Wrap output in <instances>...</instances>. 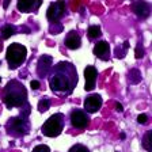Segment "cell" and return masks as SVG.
<instances>
[{
	"instance_id": "30bf717a",
	"label": "cell",
	"mask_w": 152,
	"mask_h": 152,
	"mask_svg": "<svg viewBox=\"0 0 152 152\" xmlns=\"http://www.w3.org/2000/svg\"><path fill=\"white\" fill-rule=\"evenodd\" d=\"M96 77H98V71L92 65H87L84 69V90L86 91H92L95 88V83H96Z\"/></svg>"
},
{
	"instance_id": "5bb4252c",
	"label": "cell",
	"mask_w": 152,
	"mask_h": 152,
	"mask_svg": "<svg viewBox=\"0 0 152 152\" xmlns=\"http://www.w3.org/2000/svg\"><path fill=\"white\" fill-rule=\"evenodd\" d=\"M64 44H65V46L68 48V49H71V50H76V49H79L80 45H82V38H80V35L77 34V33L72 30V31H69L68 35L65 37Z\"/></svg>"
},
{
	"instance_id": "484cf974",
	"label": "cell",
	"mask_w": 152,
	"mask_h": 152,
	"mask_svg": "<svg viewBox=\"0 0 152 152\" xmlns=\"http://www.w3.org/2000/svg\"><path fill=\"white\" fill-rule=\"evenodd\" d=\"M115 109H117V111H124V107H122V104H121V103L115 104Z\"/></svg>"
},
{
	"instance_id": "8fae6325",
	"label": "cell",
	"mask_w": 152,
	"mask_h": 152,
	"mask_svg": "<svg viewBox=\"0 0 152 152\" xmlns=\"http://www.w3.org/2000/svg\"><path fill=\"white\" fill-rule=\"evenodd\" d=\"M92 53L98 58H101L102 61H107L110 58V45H109V42L99 41L98 44H95L94 49H92Z\"/></svg>"
},
{
	"instance_id": "9c48e42d",
	"label": "cell",
	"mask_w": 152,
	"mask_h": 152,
	"mask_svg": "<svg viewBox=\"0 0 152 152\" xmlns=\"http://www.w3.org/2000/svg\"><path fill=\"white\" fill-rule=\"evenodd\" d=\"M103 99L99 94H91L84 99V110L86 113H96L102 107Z\"/></svg>"
},
{
	"instance_id": "603a6c76",
	"label": "cell",
	"mask_w": 152,
	"mask_h": 152,
	"mask_svg": "<svg viewBox=\"0 0 152 152\" xmlns=\"http://www.w3.org/2000/svg\"><path fill=\"white\" fill-rule=\"evenodd\" d=\"M31 152H50V148L48 145H45V144H38L37 147L33 148Z\"/></svg>"
},
{
	"instance_id": "7402d4cb",
	"label": "cell",
	"mask_w": 152,
	"mask_h": 152,
	"mask_svg": "<svg viewBox=\"0 0 152 152\" xmlns=\"http://www.w3.org/2000/svg\"><path fill=\"white\" fill-rule=\"evenodd\" d=\"M134 57H136V58H141V57H144V48H142L141 42L137 44L136 49H134Z\"/></svg>"
},
{
	"instance_id": "52a82bcc",
	"label": "cell",
	"mask_w": 152,
	"mask_h": 152,
	"mask_svg": "<svg viewBox=\"0 0 152 152\" xmlns=\"http://www.w3.org/2000/svg\"><path fill=\"white\" fill-rule=\"evenodd\" d=\"M65 14V1H53L46 10V18L50 22H58Z\"/></svg>"
},
{
	"instance_id": "cb8c5ba5",
	"label": "cell",
	"mask_w": 152,
	"mask_h": 152,
	"mask_svg": "<svg viewBox=\"0 0 152 152\" xmlns=\"http://www.w3.org/2000/svg\"><path fill=\"white\" fill-rule=\"evenodd\" d=\"M147 121H148V115L147 114H140L137 117V122L139 124H147Z\"/></svg>"
},
{
	"instance_id": "6da1fadb",
	"label": "cell",
	"mask_w": 152,
	"mask_h": 152,
	"mask_svg": "<svg viewBox=\"0 0 152 152\" xmlns=\"http://www.w3.org/2000/svg\"><path fill=\"white\" fill-rule=\"evenodd\" d=\"M79 82L76 66L69 61H60L49 72L50 90L58 96L71 95Z\"/></svg>"
},
{
	"instance_id": "83f0119b",
	"label": "cell",
	"mask_w": 152,
	"mask_h": 152,
	"mask_svg": "<svg viewBox=\"0 0 152 152\" xmlns=\"http://www.w3.org/2000/svg\"><path fill=\"white\" fill-rule=\"evenodd\" d=\"M1 48H3V46H1V44H0V50H1Z\"/></svg>"
},
{
	"instance_id": "e0dca14e",
	"label": "cell",
	"mask_w": 152,
	"mask_h": 152,
	"mask_svg": "<svg viewBox=\"0 0 152 152\" xmlns=\"http://www.w3.org/2000/svg\"><path fill=\"white\" fill-rule=\"evenodd\" d=\"M151 137H152V130H148L145 133V136L142 139V147L144 149L148 152H152V141H151Z\"/></svg>"
},
{
	"instance_id": "4fadbf2b",
	"label": "cell",
	"mask_w": 152,
	"mask_h": 152,
	"mask_svg": "<svg viewBox=\"0 0 152 152\" xmlns=\"http://www.w3.org/2000/svg\"><path fill=\"white\" fill-rule=\"evenodd\" d=\"M41 1H34V0H19L18 3H16V7H18V10L20 11V12H31V11H34V12H37V10L39 8V6H41Z\"/></svg>"
},
{
	"instance_id": "7c38bea8",
	"label": "cell",
	"mask_w": 152,
	"mask_h": 152,
	"mask_svg": "<svg viewBox=\"0 0 152 152\" xmlns=\"http://www.w3.org/2000/svg\"><path fill=\"white\" fill-rule=\"evenodd\" d=\"M132 10L133 12L141 19L148 18L149 14H151V6L148 3H145V1H136V3H133Z\"/></svg>"
},
{
	"instance_id": "d6986e66",
	"label": "cell",
	"mask_w": 152,
	"mask_h": 152,
	"mask_svg": "<svg viewBox=\"0 0 152 152\" xmlns=\"http://www.w3.org/2000/svg\"><path fill=\"white\" fill-rule=\"evenodd\" d=\"M15 34V27L11 25H6L3 28H1V37L4 38V39H7V38H10L11 35Z\"/></svg>"
},
{
	"instance_id": "4316f807",
	"label": "cell",
	"mask_w": 152,
	"mask_h": 152,
	"mask_svg": "<svg viewBox=\"0 0 152 152\" xmlns=\"http://www.w3.org/2000/svg\"><path fill=\"white\" fill-rule=\"evenodd\" d=\"M8 4H10V0H6V1L3 3V7H4V8H7V7H8Z\"/></svg>"
},
{
	"instance_id": "ac0fdd59",
	"label": "cell",
	"mask_w": 152,
	"mask_h": 152,
	"mask_svg": "<svg viewBox=\"0 0 152 152\" xmlns=\"http://www.w3.org/2000/svg\"><path fill=\"white\" fill-rule=\"evenodd\" d=\"M128 49H129V41H125L122 45V48L117 46V49H115V57H117V58H124L125 54H126Z\"/></svg>"
},
{
	"instance_id": "7a4b0ae2",
	"label": "cell",
	"mask_w": 152,
	"mask_h": 152,
	"mask_svg": "<svg viewBox=\"0 0 152 152\" xmlns=\"http://www.w3.org/2000/svg\"><path fill=\"white\" fill-rule=\"evenodd\" d=\"M3 101L8 109L11 107H22L27 102V91L25 86L19 83L18 80H11L7 83L4 88Z\"/></svg>"
},
{
	"instance_id": "ffe728a7",
	"label": "cell",
	"mask_w": 152,
	"mask_h": 152,
	"mask_svg": "<svg viewBox=\"0 0 152 152\" xmlns=\"http://www.w3.org/2000/svg\"><path fill=\"white\" fill-rule=\"evenodd\" d=\"M49 107H50V101H49L48 98H42L41 101L38 102V111H39V113H45V111H48Z\"/></svg>"
},
{
	"instance_id": "8992f818",
	"label": "cell",
	"mask_w": 152,
	"mask_h": 152,
	"mask_svg": "<svg viewBox=\"0 0 152 152\" xmlns=\"http://www.w3.org/2000/svg\"><path fill=\"white\" fill-rule=\"evenodd\" d=\"M69 120H71V125L73 128H76V129H84V128L88 126L90 124L88 114L83 110H79V109H75V110L71 111Z\"/></svg>"
},
{
	"instance_id": "3957f363",
	"label": "cell",
	"mask_w": 152,
	"mask_h": 152,
	"mask_svg": "<svg viewBox=\"0 0 152 152\" xmlns=\"http://www.w3.org/2000/svg\"><path fill=\"white\" fill-rule=\"evenodd\" d=\"M26 57H27V49L22 44L15 42L7 48L6 60L8 63L10 69H16L19 65H22L26 61Z\"/></svg>"
},
{
	"instance_id": "5b68a950",
	"label": "cell",
	"mask_w": 152,
	"mask_h": 152,
	"mask_svg": "<svg viewBox=\"0 0 152 152\" xmlns=\"http://www.w3.org/2000/svg\"><path fill=\"white\" fill-rule=\"evenodd\" d=\"M7 133L14 137H22L27 134L30 130V122L25 117H14L10 118L6 125Z\"/></svg>"
},
{
	"instance_id": "44dd1931",
	"label": "cell",
	"mask_w": 152,
	"mask_h": 152,
	"mask_svg": "<svg viewBox=\"0 0 152 152\" xmlns=\"http://www.w3.org/2000/svg\"><path fill=\"white\" fill-rule=\"evenodd\" d=\"M68 152H90V149L83 144H75V145L71 147Z\"/></svg>"
},
{
	"instance_id": "d4e9b609",
	"label": "cell",
	"mask_w": 152,
	"mask_h": 152,
	"mask_svg": "<svg viewBox=\"0 0 152 152\" xmlns=\"http://www.w3.org/2000/svg\"><path fill=\"white\" fill-rule=\"evenodd\" d=\"M30 87H31L33 90H38L39 87H41V84H39L38 80H31V82H30Z\"/></svg>"
},
{
	"instance_id": "ba28073f",
	"label": "cell",
	"mask_w": 152,
	"mask_h": 152,
	"mask_svg": "<svg viewBox=\"0 0 152 152\" xmlns=\"http://www.w3.org/2000/svg\"><path fill=\"white\" fill-rule=\"evenodd\" d=\"M52 65H53V58L49 54H44L38 58L37 63V75L39 77H45V76L49 75L52 69Z\"/></svg>"
},
{
	"instance_id": "9a60e30c",
	"label": "cell",
	"mask_w": 152,
	"mask_h": 152,
	"mask_svg": "<svg viewBox=\"0 0 152 152\" xmlns=\"http://www.w3.org/2000/svg\"><path fill=\"white\" fill-rule=\"evenodd\" d=\"M87 35H88L90 39H96V38H99L102 35L101 33V27L96 25H92L88 27V30H87Z\"/></svg>"
},
{
	"instance_id": "2e32d148",
	"label": "cell",
	"mask_w": 152,
	"mask_h": 152,
	"mask_svg": "<svg viewBox=\"0 0 152 152\" xmlns=\"http://www.w3.org/2000/svg\"><path fill=\"white\" fill-rule=\"evenodd\" d=\"M129 82L132 84H137V83L141 82V73H140L139 69L133 68V69L129 71Z\"/></svg>"
},
{
	"instance_id": "f1b7e54d",
	"label": "cell",
	"mask_w": 152,
	"mask_h": 152,
	"mask_svg": "<svg viewBox=\"0 0 152 152\" xmlns=\"http://www.w3.org/2000/svg\"><path fill=\"white\" fill-rule=\"evenodd\" d=\"M0 82H1V77H0Z\"/></svg>"
},
{
	"instance_id": "277c9868",
	"label": "cell",
	"mask_w": 152,
	"mask_h": 152,
	"mask_svg": "<svg viewBox=\"0 0 152 152\" xmlns=\"http://www.w3.org/2000/svg\"><path fill=\"white\" fill-rule=\"evenodd\" d=\"M64 129V114L56 113L48 118L42 125L41 132L46 137H57L60 136Z\"/></svg>"
}]
</instances>
